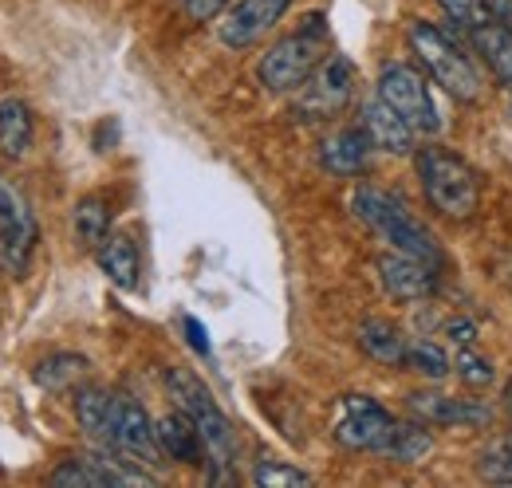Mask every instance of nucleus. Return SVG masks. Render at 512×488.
<instances>
[{
	"instance_id": "obj_21",
	"label": "nucleus",
	"mask_w": 512,
	"mask_h": 488,
	"mask_svg": "<svg viewBox=\"0 0 512 488\" xmlns=\"http://www.w3.org/2000/svg\"><path fill=\"white\" fill-rule=\"evenodd\" d=\"M56 488H119V477L111 469V457H71L52 473Z\"/></svg>"
},
{
	"instance_id": "obj_4",
	"label": "nucleus",
	"mask_w": 512,
	"mask_h": 488,
	"mask_svg": "<svg viewBox=\"0 0 512 488\" xmlns=\"http://www.w3.org/2000/svg\"><path fill=\"white\" fill-rule=\"evenodd\" d=\"M406 36H410L414 56L422 60V67L430 71V79L442 91H449L457 103H477L481 99V75H477L473 60L461 52V44L449 32H442L430 20H414Z\"/></svg>"
},
{
	"instance_id": "obj_32",
	"label": "nucleus",
	"mask_w": 512,
	"mask_h": 488,
	"mask_svg": "<svg viewBox=\"0 0 512 488\" xmlns=\"http://www.w3.org/2000/svg\"><path fill=\"white\" fill-rule=\"evenodd\" d=\"M485 4H489L493 20H501V24H509L512 28V0H485Z\"/></svg>"
},
{
	"instance_id": "obj_2",
	"label": "nucleus",
	"mask_w": 512,
	"mask_h": 488,
	"mask_svg": "<svg viewBox=\"0 0 512 488\" xmlns=\"http://www.w3.org/2000/svg\"><path fill=\"white\" fill-rule=\"evenodd\" d=\"M414 170H418V182H422V193L426 201L446 213V217H473L477 205H481V182L477 174L442 146H422L414 154Z\"/></svg>"
},
{
	"instance_id": "obj_23",
	"label": "nucleus",
	"mask_w": 512,
	"mask_h": 488,
	"mask_svg": "<svg viewBox=\"0 0 512 488\" xmlns=\"http://www.w3.org/2000/svg\"><path fill=\"white\" fill-rule=\"evenodd\" d=\"M434 449V433L426 426H410V422H394V433L386 437L379 457L394 461V465H418L422 457H430Z\"/></svg>"
},
{
	"instance_id": "obj_13",
	"label": "nucleus",
	"mask_w": 512,
	"mask_h": 488,
	"mask_svg": "<svg viewBox=\"0 0 512 488\" xmlns=\"http://www.w3.org/2000/svg\"><path fill=\"white\" fill-rule=\"evenodd\" d=\"M406 406L426 426H481V422H489L485 406H473L469 398H449V394H426V390H418V394L406 398Z\"/></svg>"
},
{
	"instance_id": "obj_3",
	"label": "nucleus",
	"mask_w": 512,
	"mask_h": 488,
	"mask_svg": "<svg viewBox=\"0 0 512 488\" xmlns=\"http://www.w3.org/2000/svg\"><path fill=\"white\" fill-rule=\"evenodd\" d=\"M323 40H327V28H323V16L312 12L308 24L284 40H276L260 63H256V79L264 91L272 95H288V91H300L304 79L323 63Z\"/></svg>"
},
{
	"instance_id": "obj_6",
	"label": "nucleus",
	"mask_w": 512,
	"mask_h": 488,
	"mask_svg": "<svg viewBox=\"0 0 512 488\" xmlns=\"http://www.w3.org/2000/svg\"><path fill=\"white\" fill-rule=\"evenodd\" d=\"M351 91H355V67L347 56H327V60L304 79L296 103H292V115L304 122H320L339 115L347 103H351Z\"/></svg>"
},
{
	"instance_id": "obj_19",
	"label": "nucleus",
	"mask_w": 512,
	"mask_h": 488,
	"mask_svg": "<svg viewBox=\"0 0 512 488\" xmlns=\"http://www.w3.org/2000/svg\"><path fill=\"white\" fill-rule=\"evenodd\" d=\"M359 347L375 359V363L383 366H406V339H402V331L394 327V323H386V319H363L359 323Z\"/></svg>"
},
{
	"instance_id": "obj_7",
	"label": "nucleus",
	"mask_w": 512,
	"mask_h": 488,
	"mask_svg": "<svg viewBox=\"0 0 512 488\" xmlns=\"http://www.w3.org/2000/svg\"><path fill=\"white\" fill-rule=\"evenodd\" d=\"M394 433V418L367 394L343 398V418L335 422V441L355 453H379L386 437Z\"/></svg>"
},
{
	"instance_id": "obj_22",
	"label": "nucleus",
	"mask_w": 512,
	"mask_h": 488,
	"mask_svg": "<svg viewBox=\"0 0 512 488\" xmlns=\"http://www.w3.org/2000/svg\"><path fill=\"white\" fill-rule=\"evenodd\" d=\"M87 355H75V351H56V355H48V359H40L36 366V382L44 386V390H52V394H67V390H79V382L87 378Z\"/></svg>"
},
{
	"instance_id": "obj_12",
	"label": "nucleus",
	"mask_w": 512,
	"mask_h": 488,
	"mask_svg": "<svg viewBox=\"0 0 512 488\" xmlns=\"http://www.w3.org/2000/svg\"><path fill=\"white\" fill-rule=\"evenodd\" d=\"M371 138L363 126H343L335 134H327L320 146V166L335 178H355L367 170V158H371Z\"/></svg>"
},
{
	"instance_id": "obj_14",
	"label": "nucleus",
	"mask_w": 512,
	"mask_h": 488,
	"mask_svg": "<svg viewBox=\"0 0 512 488\" xmlns=\"http://www.w3.org/2000/svg\"><path fill=\"white\" fill-rule=\"evenodd\" d=\"M75 418L91 441H99L103 449L115 445V394H107L99 386H79L75 390Z\"/></svg>"
},
{
	"instance_id": "obj_16",
	"label": "nucleus",
	"mask_w": 512,
	"mask_h": 488,
	"mask_svg": "<svg viewBox=\"0 0 512 488\" xmlns=\"http://www.w3.org/2000/svg\"><path fill=\"white\" fill-rule=\"evenodd\" d=\"M32 134H36V122H32L28 103L16 95H4L0 99V154L8 162H20L32 146Z\"/></svg>"
},
{
	"instance_id": "obj_27",
	"label": "nucleus",
	"mask_w": 512,
	"mask_h": 488,
	"mask_svg": "<svg viewBox=\"0 0 512 488\" xmlns=\"http://www.w3.org/2000/svg\"><path fill=\"white\" fill-rule=\"evenodd\" d=\"M481 477L493 485H512V441H497L481 457Z\"/></svg>"
},
{
	"instance_id": "obj_10",
	"label": "nucleus",
	"mask_w": 512,
	"mask_h": 488,
	"mask_svg": "<svg viewBox=\"0 0 512 488\" xmlns=\"http://www.w3.org/2000/svg\"><path fill=\"white\" fill-rule=\"evenodd\" d=\"M111 449L134 457L138 465H158V457H162L150 414L130 398H115V445Z\"/></svg>"
},
{
	"instance_id": "obj_30",
	"label": "nucleus",
	"mask_w": 512,
	"mask_h": 488,
	"mask_svg": "<svg viewBox=\"0 0 512 488\" xmlns=\"http://www.w3.org/2000/svg\"><path fill=\"white\" fill-rule=\"evenodd\" d=\"M186 335H190V347L197 351V355H209V339H205V327H201L193 315H186Z\"/></svg>"
},
{
	"instance_id": "obj_20",
	"label": "nucleus",
	"mask_w": 512,
	"mask_h": 488,
	"mask_svg": "<svg viewBox=\"0 0 512 488\" xmlns=\"http://www.w3.org/2000/svg\"><path fill=\"white\" fill-rule=\"evenodd\" d=\"M71 229H75V241L83 248H99V244L111 237V205L107 197L99 193H87L75 201L71 209Z\"/></svg>"
},
{
	"instance_id": "obj_28",
	"label": "nucleus",
	"mask_w": 512,
	"mask_h": 488,
	"mask_svg": "<svg viewBox=\"0 0 512 488\" xmlns=\"http://www.w3.org/2000/svg\"><path fill=\"white\" fill-rule=\"evenodd\" d=\"M438 4L446 8L449 20H457L465 32H473V28H481V24L493 20V12H489L485 0H438Z\"/></svg>"
},
{
	"instance_id": "obj_1",
	"label": "nucleus",
	"mask_w": 512,
	"mask_h": 488,
	"mask_svg": "<svg viewBox=\"0 0 512 488\" xmlns=\"http://www.w3.org/2000/svg\"><path fill=\"white\" fill-rule=\"evenodd\" d=\"M351 209L363 225H371L383 241H390V248L398 252H410V256H422L430 264H442V248L430 237V229H422V221L410 217V209L386 193V189H375V185H359L351 193Z\"/></svg>"
},
{
	"instance_id": "obj_11",
	"label": "nucleus",
	"mask_w": 512,
	"mask_h": 488,
	"mask_svg": "<svg viewBox=\"0 0 512 488\" xmlns=\"http://www.w3.org/2000/svg\"><path fill=\"white\" fill-rule=\"evenodd\" d=\"M359 126L367 130L371 146L375 150H386V154H414V126L402 119L383 95L367 99L359 107Z\"/></svg>"
},
{
	"instance_id": "obj_29",
	"label": "nucleus",
	"mask_w": 512,
	"mask_h": 488,
	"mask_svg": "<svg viewBox=\"0 0 512 488\" xmlns=\"http://www.w3.org/2000/svg\"><path fill=\"white\" fill-rule=\"evenodd\" d=\"M225 4H229V0H182L186 16L197 20V24H201V20H217V16L225 12Z\"/></svg>"
},
{
	"instance_id": "obj_26",
	"label": "nucleus",
	"mask_w": 512,
	"mask_h": 488,
	"mask_svg": "<svg viewBox=\"0 0 512 488\" xmlns=\"http://www.w3.org/2000/svg\"><path fill=\"white\" fill-rule=\"evenodd\" d=\"M453 370H457V378H461V382H469V386H489V382L497 378L493 363H489L485 355H477L473 347H461V351H457Z\"/></svg>"
},
{
	"instance_id": "obj_24",
	"label": "nucleus",
	"mask_w": 512,
	"mask_h": 488,
	"mask_svg": "<svg viewBox=\"0 0 512 488\" xmlns=\"http://www.w3.org/2000/svg\"><path fill=\"white\" fill-rule=\"evenodd\" d=\"M406 366L410 370H418L422 378H430V382H442L453 363L446 359V351L438 347V343H430V339H414L410 347H406Z\"/></svg>"
},
{
	"instance_id": "obj_33",
	"label": "nucleus",
	"mask_w": 512,
	"mask_h": 488,
	"mask_svg": "<svg viewBox=\"0 0 512 488\" xmlns=\"http://www.w3.org/2000/svg\"><path fill=\"white\" fill-rule=\"evenodd\" d=\"M505 402H509V414H512V382L505 386Z\"/></svg>"
},
{
	"instance_id": "obj_31",
	"label": "nucleus",
	"mask_w": 512,
	"mask_h": 488,
	"mask_svg": "<svg viewBox=\"0 0 512 488\" xmlns=\"http://www.w3.org/2000/svg\"><path fill=\"white\" fill-rule=\"evenodd\" d=\"M446 331L457 347H469V343H473V323H469V319H449Z\"/></svg>"
},
{
	"instance_id": "obj_15",
	"label": "nucleus",
	"mask_w": 512,
	"mask_h": 488,
	"mask_svg": "<svg viewBox=\"0 0 512 488\" xmlns=\"http://www.w3.org/2000/svg\"><path fill=\"white\" fill-rule=\"evenodd\" d=\"M154 433H158L162 453H166L170 461H178V465H197L201 453H205V441H201V433H197V426H193V418L186 410L158 418V422H154Z\"/></svg>"
},
{
	"instance_id": "obj_5",
	"label": "nucleus",
	"mask_w": 512,
	"mask_h": 488,
	"mask_svg": "<svg viewBox=\"0 0 512 488\" xmlns=\"http://www.w3.org/2000/svg\"><path fill=\"white\" fill-rule=\"evenodd\" d=\"M379 95L414 126V134H438L442 130L434 95H430V83H426V75L418 67H410V63L402 60L383 63V71H379Z\"/></svg>"
},
{
	"instance_id": "obj_9",
	"label": "nucleus",
	"mask_w": 512,
	"mask_h": 488,
	"mask_svg": "<svg viewBox=\"0 0 512 488\" xmlns=\"http://www.w3.org/2000/svg\"><path fill=\"white\" fill-rule=\"evenodd\" d=\"M292 4L296 0H237L217 24V40L225 48H253L264 32H272L284 20Z\"/></svg>"
},
{
	"instance_id": "obj_18",
	"label": "nucleus",
	"mask_w": 512,
	"mask_h": 488,
	"mask_svg": "<svg viewBox=\"0 0 512 488\" xmlns=\"http://www.w3.org/2000/svg\"><path fill=\"white\" fill-rule=\"evenodd\" d=\"M465 36H469V44L481 52V60L493 67V75L512 91V28L509 24L489 20V24L473 28V32H465Z\"/></svg>"
},
{
	"instance_id": "obj_25",
	"label": "nucleus",
	"mask_w": 512,
	"mask_h": 488,
	"mask_svg": "<svg viewBox=\"0 0 512 488\" xmlns=\"http://www.w3.org/2000/svg\"><path fill=\"white\" fill-rule=\"evenodd\" d=\"M253 485L256 488H308L312 477L296 465H284V461H256L253 469Z\"/></svg>"
},
{
	"instance_id": "obj_8",
	"label": "nucleus",
	"mask_w": 512,
	"mask_h": 488,
	"mask_svg": "<svg viewBox=\"0 0 512 488\" xmlns=\"http://www.w3.org/2000/svg\"><path fill=\"white\" fill-rule=\"evenodd\" d=\"M379 280H383V292L390 300L418 304V300H430L434 296V288H438V264L394 248V252L379 256Z\"/></svg>"
},
{
	"instance_id": "obj_17",
	"label": "nucleus",
	"mask_w": 512,
	"mask_h": 488,
	"mask_svg": "<svg viewBox=\"0 0 512 488\" xmlns=\"http://www.w3.org/2000/svg\"><path fill=\"white\" fill-rule=\"evenodd\" d=\"M95 260H99L103 276H107L115 288H123V292H134V288H138L142 264H138V248H134L130 237H123V233L107 237V241L95 248Z\"/></svg>"
}]
</instances>
